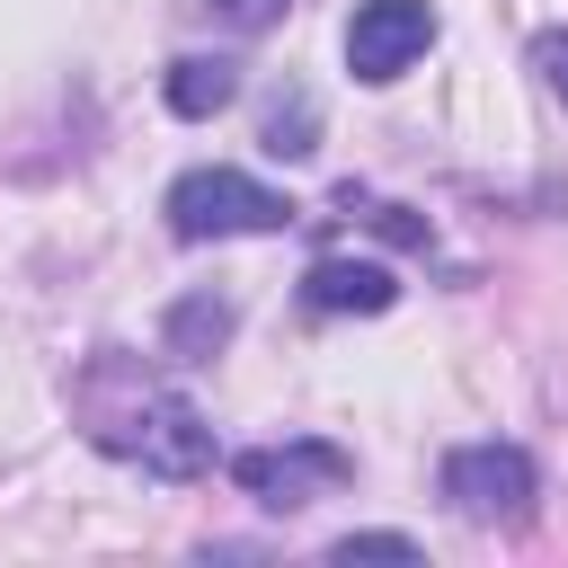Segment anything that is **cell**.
Listing matches in <instances>:
<instances>
[{
    "label": "cell",
    "instance_id": "6da1fadb",
    "mask_svg": "<svg viewBox=\"0 0 568 568\" xmlns=\"http://www.w3.org/2000/svg\"><path fill=\"white\" fill-rule=\"evenodd\" d=\"M89 435H98L115 462H142L151 479H195V470H213V426H204V408H195L186 390L133 382V408H124V417H98Z\"/></svg>",
    "mask_w": 568,
    "mask_h": 568
},
{
    "label": "cell",
    "instance_id": "7a4b0ae2",
    "mask_svg": "<svg viewBox=\"0 0 568 568\" xmlns=\"http://www.w3.org/2000/svg\"><path fill=\"white\" fill-rule=\"evenodd\" d=\"M293 204L275 186H257L248 169H186L169 186V231L178 240H257V231H284Z\"/></svg>",
    "mask_w": 568,
    "mask_h": 568
},
{
    "label": "cell",
    "instance_id": "3957f363",
    "mask_svg": "<svg viewBox=\"0 0 568 568\" xmlns=\"http://www.w3.org/2000/svg\"><path fill=\"white\" fill-rule=\"evenodd\" d=\"M541 497V470L524 444H453L444 453V506L462 524H524Z\"/></svg>",
    "mask_w": 568,
    "mask_h": 568
},
{
    "label": "cell",
    "instance_id": "277c9868",
    "mask_svg": "<svg viewBox=\"0 0 568 568\" xmlns=\"http://www.w3.org/2000/svg\"><path fill=\"white\" fill-rule=\"evenodd\" d=\"M231 479H240L257 506L293 515V506H311V497L346 488V479H355V462H346L337 444H320V435H293V444H257V453H231Z\"/></svg>",
    "mask_w": 568,
    "mask_h": 568
},
{
    "label": "cell",
    "instance_id": "5b68a950",
    "mask_svg": "<svg viewBox=\"0 0 568 568\" xmlns=\"http://www.w3.org/2000/svg\"><path fill=\"white\" fill-rule=\"evenodd\" d=\"M426 44H435L426 0H355V18H346V71L355 80H399Z\"/></svg>",
    "mask_w": 568,
    "mask_h": 568
},
{
    "label": "cell",
    "instance_id": "8992f818",
    "mask_svg": "<svg viewBox=\"0 0 568 568\" xmlns=\"http://www.w3.org/2000/svg\"><path fill=\"white\" fill-rule=\"evenodd\" d=\"M302 302H311V311H355V320H373V311L399 302V284H390V266H373V257H320V266L302 275Z\"/></svg>",
    "mask_w": 568,
    "mask_h": 568
},
{
    "label": "cell",
    "instance_id": "52a82bcc",
    "mask_svg": "<svg viewBox=\"0 0 568 568\" xmlns=\"http://www.w3.org/2000/svg\"><path fill=\"white\" fill-rule=\"evenodd\" d=\"M160 98H169V115L204 124V115H222V106L240 98V62H231V53H178L169 80H160Z\"/></svg>",
    "mask_w": 568,
    "mask_h": 568
},
{
    "label": "cell",
    "instance_id": "ba28073f",
    "mask_svg": "<svg viewBox=\"0 0 568 568\" xmlns=\"http://www.w3.org/2000/svg\"><path fill=\"white\" fill-rule=\"evenodd\" d=\"M231 328H240V311H231L222 293H186V302H169V320H160V346H169L178 364H213V355L231 346Z\"/></svg>",
    "mask_w": 568,
    "mask_h": 568
},
{
    "label": "cell",
    "instance_id": "9c48e42d",
    "mask_svg": "<svg viewBox=\"0 0 568 568\" xmlns=\"http://www.w3.org/2000/svg\"><path fill=\"white\" fill-rule=\"evenodd\" d=\"M266 151H275V160H311V151H320V98H311V89H284V98L266 106Z\"/></svg>",
    "mask_w": 568,
    "mask_h": 568
},
{
    "label": "cell",
    "instance_id": "30bf717a",
    "mask_svg": "<svg viewBox=\"0 0 568 568\" xmlns=\"http://www.w3.org/2000/svg\"><path fill=\"white\" fill-rule=\"evenodd\" d=\"M186 9H195V18H213L222 36H266L293 0H186Z\"/></svg>",
    "mask_w": 568,
    "mask_h": 568
},
{
    "label": "cell",
    "instance_id": "8fae6325",
    "mask_svg": "<svg viewBox=\"0 0 568 568\" xmlns=\"http://www.w3.org/2000/svg\"><path fill=\"white\" fill-rule=\"evenodd\" d=\"M328 559L337 568H355V559H417V541L408 532H346V541H328Z\"/></svg>",
    "mask_w": 568,
    "mask_h": 568
},
{
    "label": "cell",
    "instance_id": "7c38bea8",
    "mask_svg": "<svg viewBox=\"0 0 568 568\" xmlns=\"http://www.w3.org/2000/svg\"><path fill=\"white\" fill-rule=\"evenodd\" d=\"M532 71H541V89L568 106V27H541V36H532Z\"/></svg>",
    "mask_w": 568,
    "mask_h": 568
}]
</instances>
